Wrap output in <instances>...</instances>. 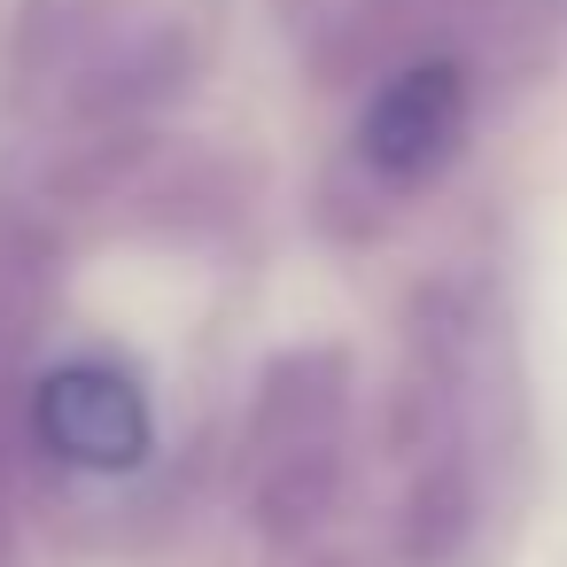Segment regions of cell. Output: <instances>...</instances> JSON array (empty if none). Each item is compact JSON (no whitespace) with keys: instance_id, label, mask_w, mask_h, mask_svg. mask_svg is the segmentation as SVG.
Instances as JSON below:
<instances>
[{"instance_id":"6da1fadb","label":"cell","mask_w":567,"mask_h":567,"mask_svg":"<svg viewBox=\"0 0 567 567\" xmlns=\"http://www.w3.org/2000/svg\"><path fill=\"white\" fill-rule=\"evenodd\" d=\"M226 0H24L9 94L32 117L117 133L172 110L218 55Z\"/></svg>"},{"instance_id":"7a4b0ae2","label":"cell","mask_w":567,"mask_h":567,"mask_svg":"<svg viewBox=\"0 0 567 567\" xmlns=\"http://www.w3.org/2000/svg\"><path fill=\"white\" fill-rule=\"evenodd\" d=\"M466 133V71L451 55H427V63H404L373 102H365V125H358V156L412 187V179H435V164H451Z\"/></svg>"},{"instance_id":"3957f363","label":"cell","mask_w":567,"mask_h":567,"mask_svg":"<svg viewBox=\"0 0 567 567\" xmlns=\"http://www.w3.org/2000/svg\"><path fill=\"white\" fill-rule=\"evenodd\" d=\"M40 435H48L55 458L94 466V474L141 466V451H148V396L117 365H94V358L55 365L40 381Z\"/></svg>"}]
</instances>
